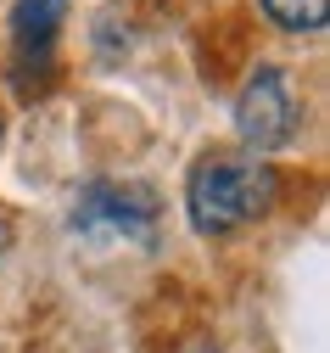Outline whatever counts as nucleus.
Segmentation results:
<instances>
[{
  "mask_svg": "<svg viewBox=\"0 0 330 353\" xmlns=\"http://www.w3.org/2000/svg\"><path fill=\"white\" fill-rule=\"evenodd\" d=\"M235 135L247 141L252 157H269L280 152L291 135H297V96H291V73L274 68V62H258L235 96Z\"/></svg>",
  "mask_w": 330,
  "mask_h": 353,
  "instance_id": "nucleus-2",
  "label": "nucleus"
},
{
  "mask_svg": "<svg viewBox=\"0 0 330 353\" xmlns=\"http://www.w3.org/2000/svg\"><path fill=\"white\" fill-rule=\"evenodd\" d=\"M0 252H6V219H0Z\"/></svg>",
  "mask_w": 330,
  "mask_h": 353,
  "instance_id": "nucleus-7",
  "label": "nucleus"
},
{
  "mask_svg": "<svg viewBox=\"0 0 330 353\" xmlns=\"http://www.w3.org/2000/svg\"><path fill=\"white\" fill-rule=\"evenodd\" d=\"M263 17L286 34H319L330 23V0H263Z\"/></svg>",
  "mask_w": 330,
  "mask_h": 353,
  "instance_id": "nucleus-5",
  "label": "nucleus"
},
{
  "mask_svg": "<svg viewBox=\"0 0 330 353\" xmlns=\"http://www.w3.org/2000/svg\"><path fill=\"white\" fill-rule=\"evenodd\" d=\"M280 202V168L269 157H202L185 180V219L196 236H229Z\"/></svg>",
  "mask_w": 330,
  "mask_h": 353,
  "instance_id": "nucleus-1",
  "label": "nucleus"
},
{
  "mask_svg": "<svg viewBox=\"0 0 330 353\" xmlns=\"http://www.w3.org/2000/svg\"><path fill=\"white\" fill-rule=\"evenodd\" d=\"M73 230L84 236H123L146 247L157 230V196L146 185H123V180H90L73 202Z\"/></svg>",
  "mask_w": 330,
  "mask_h": 353,
  "instance_id": "nucleus-4",
  "label": "nucleus"
},
{
  "mask_svg": "<svg viewBox=\"0 0 330 353\" xmlns=\"http://www.w3.org/2000/svg\"><path fill=\"white\" fill-rule=\"evenodd\" d=\"M191 353H218V347H213V342H202V347H191Z\"/></svg>",
  "mask_w": 330,
  "mask_h": 353,
  "instance_id": "nucleus-6",
  "label": "nucleus"
},
{
  "mask_svg": "<svg viewBox=\"0 0 330 353\" xmlns=\"http://www.w3.org/2000/svg\"><path fill=\"white\" fill-rule=\"evenodd\" d=\"M6 23H12V84L17 96H39L56 79V39L68 23V0H17Z\"/></svg>",
  "mask_w": 330,
  "mask_h": 353,
  "instance_id": "nucleus-3",
  "label": "nucleus"
}]
</instances>
